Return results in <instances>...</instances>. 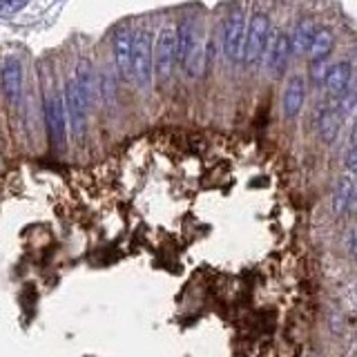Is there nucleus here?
<instances>
[{
	"mask_svg": "<svg viewBox=\"0 0 357 357\" xmlns=\"http://www.w3.org/2000/svg\"><path fill=\"white\" fill-rule=\"evenodd\" d=\"M176 36V61L181 65V70L190 76L197 78L199 65L204 63V45H201L199 25L195 20H181L178 29L174 31Z\"/></svg>",
	"mask_w": 357,
	"mask_h": 357,
	"instance_id": "obj_1",
	"label": "nucleus"
},
{
	"mask_svg": "<svg viewBox=\"0 0 357 357\" xmlns=\"http://www.w3.org/2000/svg\"><path fill=\"white\" fill-rule=\"evenodd\" d=\"M268 40H271V18L264 11H255L248 18V25H245L243 50H241V63L248 70L261 63Z\"/></svg>",
	"mask_w": 357,
	"mask_h": 357,
	"instance_id": "obj_2",
	"label": "nucleus"
},
{
	"mask_svg": "<svg viewBox=\"0 0 357 357\" xmlns=\"http://www.w3.org/2000/svg\"><path fill=\"white\" fill-rule=\"evenodd\" d=\"M245 25H248V14L243 7L232 9L223 20V31H221V50L223 59L230 65L241 63V50H243V36H245Z\"/></svg>",
	"mask_w": 357,
	"mask_h": 357,
	"instance_id": "obj_3",
	"label": "nucleus"
},
{
	"mask_svg": "<svg viewBox=\"0 0 357 357\" xmlns=\"http://www.w3.org/2000/svg\"><path fill=\"white\" fill-rule=\"evenodd\" d=\"M152 50L154 43L150 31H134L132 43V81L141 89H150L154 70H152Z\"/></svg>",
	"mask_w": 357,
	"mask_h": 357,
	"instance_id": "obj_4",
	"label": "nucleus"
},
{
	"mask_svg": "<svg viewBox=\"0 0 357 357\" xmlns=\"http://www.w3.org/2000/svg\"><path fill=\"white\" fill-rule=\"evenodd\" d=\"M63 103H65V112H67V128L72 130V137L83 141L85 132H87V109L89 103L85 100V96L81 94L76 81H67L65 92H63Z\"/></svg>",
	"mask_w": 357,
	"mask_h": 357,
	"instance_id": "obj_5",
	"label": "nucleus"
},
{
	"mask_svg": "<svg viewBox=\"0 0 357 357\" xmlns=\"http://www.w3.org/2000/svg\"><path fill=\"white\" fill-rule=\"evenodd\" d=\"M174 63H176V36H174V29L172 27H163L159 31V36H156L154 50H152V70H154L156 78H159L161 83L170 81Z\"/></svg>",
	"mask_w": 357,
	"mask_h": 357,
	"instance_id": "obj_6",
	"label": "nucleus"
},
{
	"mask_svg": "<svg viewBox=\"0 0 357 357\" xmlns=\"http://www.w3.org/2000/svg\"><path fill=\"white\" fill-rule=\"evenodd\" d=\"M45 126H47V134H50V143L56 150H63L67 143V134H70V128H67V112H65V103H63V94L54 92L45 100Z\"/></svg>",
	"mask_w": 357,
	"mask_h": 357,
	"instance_id": "obj_7",
	"label": "nucleus"
},
{
	"mask_svg": "<svg viewBox=\"0 0 357 357\" xmlns=\"http://www.w3.org/2000/svg\"><path fill=\"white\" fill-rule=\"evenodd\" d=\"M0 85H3L9 105L18 107L22 100V89H25V76H22V63L18 56H5L3 65H0Z\"/></svg>",
	"mask_w": 357,
	"mask_h": 357,
	"instance_id": "obj_8",
	"label": "nucleus"
},
{
	"mask_svg": "<svg viewBox=\"0 0 357 357\" xmlns=\"http://www.w3.org/2000/svg\"><path fill=\"white\" fill-rule=\"evenodd\" d=\"M344 123V114L340 112L337 105L331 103H317L315 109H312V128H315L317 137L324 143H333L337 139V134L342 130Z\"/></svg>",
	"mask_w": 357,
	"mask_h": 357,
	"instance_id": "obj_9",
	"label": "nucleus"
},
{
	"mask_svg": "<svg viewBox=\"0 0 357 357\" xmlns=\"http://www.w3.org/2000/svg\"><path fill=\"white\" fill-rule=\"evenodd\" d=\"M290 56H293L290 33L277 31L273 43H271V52H268V59H266V70L271 72L273 76H282L286 72L288 63H290Z\"/></svg>",
	"mask_w": 357,
	"mask_h": 357,
	"instance_id": "obj_10",
	"label": "nucleus"
},
{
	"mask_svg": "<svg viewBox=\"0 0 357 357\" xmlns=\"http://www.w3.org/2000/svg\"><path fill=\"white\" fill-rule=\"evenodd\" d=\"M355 201H357V192H355V178L353 174L342 176L337 183H335L333 197H331V208L335 217H349L355 210Z\"/></svg>",
	"mask_w": 357,
	"mask_h": 357,
	"instance_id": "obj_11",
	"label": "nucleus"
},
{
	"mask_svg": "<svg viewBox=\"0 0 357 357\" xmlns=\"http://www.w3.org/2000/svg\"><path fill=\"white\" fill-rule=\"evenodd\" d=\"M324 83H326L328 94L335 100H340L353 87V67H351V63L344 61V63L333 65L331 70L324 74Z\"/></svg>",
	"mask_w": 357,
	"mask_h": 357,
	"instance_id": "obj_12",
	"label": "nucleus"
},
{
	"mask_svg": "<svg viewBox=\"0 0 357 357\" xmlns=\"http://www.w3.org/2000/svg\"><path fill=\"white\" fill-rule=\"evenodd\" d=\"M306 100V81L304 76H290V81L284 89V98H282V109H284V119H295L299 114V109L304 107Z\"/></svg>",
	"mask_w": 357,
	"mask_h": 357,
	"instance_id": "obj_13",
	"label": "nucleus"
},
{
	"mask_svg": "<svg viewBox=\"0 0 357 357\" xmlns=\"http://www.w3.org/2000/svg\"><path fill=\"white\" fill-rule=\"evenodd\" d=\"M132 43H134V31L121 29L114 36V63L119 76L132 81Z\"/></svg>",
	"mask_w": 357,
	"mask_h": 357,
	"instance_id": "obj_14",
	"label": "nucleus"
},
{
	"mask_svg": "<svg viewBox=\"0 0 357 357\" xmlns=\"http://www.w3.org/2000/svg\"><path fill=\"white\" fill-rule=\"evenodd\" d=\"M335 47V36H333V31L326 29V27H321V29H315V33H312V38H310V45H308V59L312 63H319L324 61L326 56L333 52Z\"/></svg>",
	"mask_w": 357,
	"mask_h": 357,
	"instance_id": "obj_15",
	"label": "nucleus"
},
{
	"mask_svg": "<svg viewBox=\"0 0 357 357\" xmlns=\"http://www.w3.org/2000/svg\"><path fill=\"white\" fill-rule=\"evenodd\" d=\"M315 25L312 20H301L299 25L295 27V31L290 33V45H293V54H306L312 33H315Z\"/></svg>",
	"mask_w": 357,
	"mask_h": 357,
	"instance_id": "obj_16",
	"label": "nucleus"
},
{
	"mask_svg": "<svg viewBox=\"0 0 357 357\" xmlns=\"http://www.w3.org/2000/svg\"><path fill=\"white\" fill-rule=\"evenodd\" d=\"M355 167H357L355 132H351V139H349V148H346V170H349V174H355Z\"/></svg>",
	"mask_w": 357,
	"mask_h": 357,
	"instance_id": "obj_17",
	"label": "nucleus"
},
{
	"mask_svg": "<svg viewBox=\"0 0 357 357\" xmlns=\"http://www.w3.org/2000/svg\"><path fill=\"white\" fill-rule=\"evenodd\" d=\"M346 243H349V257H351V259H355V230L353 228L349 230V241H346Z\"/></svg>",
	"mask_w": 357,
	"mask_h": 357,
	"instance_id": "obj_18",
	"label": "nucleus"
}]
</instances>
